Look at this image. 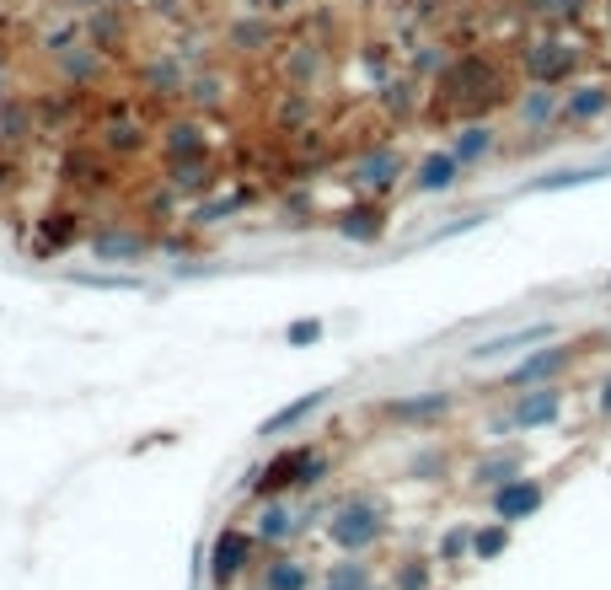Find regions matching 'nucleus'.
<instances>
[{
	"label": "nucleus",
	"mask_w": 611,
	"mask_h": 590,
	"mask_svg": "<svg viewBox=\"0 0 611 590\" xmlns=\"http://www.w3.org/2000/svg\"><path fill=\"white\" fill-rule=\"evenodd\" d=\"M515 97L520 92L510 87V70L493 60V54H483V49H461V54H451V64L440 70L424 119L429 124H445V119L472 124V119H489L493 108H504V102H515Z\"/></svg>",
	"instance_id": "nucleus-1"
},
{
	"label": "nucleus",
	"mask_w": 611,
	"mask_h": 590,
	"mask_svg": "<svg viewBox=\"0 0 611 590\" xmlns=\"http://www.w3.org/2000/svg\"><path fill=\"white\" fill-rule=\"evenodd\" d=\"M328 478H333L328 451H322V446H311V440H301V446H284V451H274V457L258 467V472H247L242 494H252V499L311 494V489H322Z\"/></svg>",
	"instance_id": "nucleus-2"
},
{
	"label": "nucleus",
	"mask_w": 611,
	"mask_h": 590,
	"mask_svg": "<svg viewBox=\"0 0 611 590\" xmlns=\"http://www.w3.org/2000/svg\"><path fill=\"white\" fill-rule=\"evenodd\" d=\"M328 537H333L338 553H354L365 559L370 548L387 537V504L375 494H343L333 499V521H328Z\"/></svg>",
	"instance_id": "nucleus-3"
},
{
	"label": "nucleus",
	"mask_w": 611,
	"mask_h": 590,
	"mask_svg": "<svg viewBox=\"0 0 611 590\" xmlns=\"http://www.w3.org/2000/svg\"><path fill=\"white\" fill-rule=\"evenodd\" d=\"M580 70H584V49L574 38L542 32V38H525L520 43V76H525V87H574Z\"/></svg>",
	"instance_id": "nucleus-4"
},
{
	"label": "nucleus",
	"mask_w": 611,
	"mask_h": 590,
	"mask_svg": "<svg viewBox=\"0 0 611 590\" xmlns=\"http://www.w3.org/2000/svg\"><path fill=\"white\" fill-rule=\"evenodd\" d=\"M60 183L87 204V199H102L123 183V161H113L97 140H76V146L60 151Z\"/></svg>",
	"instance_id": "nucleus-5"
},
{
	"label": "nucleus",
	"mask_w": 611,
	"mask_h": 590,
	"mask_svg": "<svg viewBox=\"0 0 611 590\" xmlns=\"http://www.w3.org/2000/svg\"><path fill=\"white\" fill-rule=\"evenodd\" d=\"M408 172H413V161L398 151V146H365V151L349 161V172H343V183L354 188V193H365V199H392L402 183H408Z\"/></svg>",
	"instance_id": "nucleus-6"
},
{
	"label": "nucleus",
	"mask_w": 611,
	"mask_h": 590,
	"mask_svg": "<svg viewBox=\"0 0 611 590\" xmlns=\"http://www.w3.org/2000/svg\"><path fill=\"white\" fill-rule=\"evenodd\" d=\"M563 381H548V387H520L515 398H510V408L499 413V436H531V430H548V424H558L563 419Z\"/></svg>",
	"instance_id": "nucleus-7"
},
{
	"label": "nucleus",
	"mask_w": 611,
	"mask_h": 590,
	"mask_svg": "<svg viewBox=\"0 0 611 590\" xmlns=\"http://www.w3.org/2000/svg\"><path fill=\"white\" fill-rule=\"evenodd\" d=\"M284 22L279 17H258V11H237L220 22V49L237 54V60H269L284 49Z\"/></svg>",
	"instance_id": "nucleus-8"
},
{
	"label": "nucleus",
	"mask_w": 611,
	"mask_h": 590,
	"mask_svg": "<svg viewBox=\"0 0 611 590\" xmlns=\"http://www.w3.org/2000/svg\"><path fill=\"white\" fill-rule=\"evenodd\" d=\"M188 70L172 49L167 54H146V60L134 64V92H140V102H151V108H183V87H188Z\"/></svg>",
	"instance_id": "nucleus-9"
},
{
	"label": "nucleus",
	"mask_w": 611,
	"mask_h": 590,
	"mask_svg": "<svg viewBox=\"0 0 611 590\" xmlns=\"http://www.w3.org/2000/svg\"><path fill=\"white\" fill-rule=\"evenodd\" d=\"M580 349L584 343H537L531 354H520L515 366L504 371V381H499V392L510 387V392H520V387H548V381H558L563 371H574V360H580Z\"/></svg>",
	"instance_id": "nucleus-10"
},
{
	"label": "nucleus",
	"mask_w": 611,
	"mask_h": 590,
	"mask_svg": "<svg viewBox=\"0 0 611 590\" xmlns=\"http://www.w3.org/2000/svg\"><path fill=\"white\" fill-rule=\"evenodd\" d=\"M317 119H322V97L311 92V87H279V92L269 97V134H279V140L311 134Z\"/></svg>",
	"instance_id": "nucleus-11"
},
{
	"label": "nucleus",
	"mask_w": 611,
	"mask_h": 590,
	"mask_svg": "<svg viewBox=\"0 0 611 590\" xmlns=\"http://www.w3.org/2000/svg\"><path fill=\"white\" fill-rule=\"evenodd\" d=\"M258 531L247 527H220L214 531V548H210V580L214 586H237L247 574V563L258 559Z\"/></svg>",
	"instance_id": "nucleus-12"
},
{
	"label": "nucleus",
	"mask_w": 611,
	"mask_h": 590,
	"mask_svg": "<svg viewBox=\"0 0 611 590\" xmlns=\"http://www.w3.org/2000/svg\"><path fill=\"white\" fill-rule=\"evenodd\" d=\"M274 64H279V76H284V87H311L317 92V81L333 70V49H322L317 38H296V43H284L274 54Z\"/></svg>",
	"instance_id": "nucleus-13"
},
{
	"label": "nucleus",
	"mask_w": 611,
	"mask_h": 590,
	"mask_svg": "<svg viewBox=\"0 0 611 590\" xmlns=\"http://www.w3.org/2000/svg\"><path fill=\"white\" fill-rule=\"evenodd\" d=\"M161 178L167 188H178L183 199H210L220 193V178H226V161L220 156H183V161H161Z\"/></svg>",
	"instance_id": "nucleus-14"
},
{
	"label": "nucleus",
	"mask_w": 611,
	"mask_h": 590,
	"mask_svg": "<svg viewBox=\"0 0 611 590\" xmlns=\"http://www.w3.org/2000/svg\"><path fill=\"white\" fill-rule=\"evenodd\" d=\"M32 226H38V248L28 242V252H70L81 237H92V231H87V204H81V199H76V204L43 210Z\"/></svg>",
	"instance_id": "nucleus-15"
},
{
	"label": "nucleus",
	"mask_w": 611,
	"mask_h": 590,
	"mask_svg": "<svg viewBox=\"0 0 611 590\" xmlns=\"http://www.w3.org/2000/svg\"><path fill=\"white\" fill-rule=\"evenodd\" d=\"M156 151L161 161H183V156H210V119L199 113H172L156 129Z\"/></svg>",
	"instance_id": "nucleus-16"
},
{
	"label": "nucleus",
	"mask_w": 611,
	"mask_h": 590,
	"mask_svg": "<svg viewBox=\"0 0 611 590\" xmlns=\"http://www.w3.org/2000/svg\"><path fill=\"white\" fill-rule=\"evenodd\" d=\"M333 237L343 242H354V248H375L381 237H387V199H354V204H343L333 216Z\"/></svg>",
	"instance_id": "nucleus-17"
},
{
	"label": "nucleus",
	"mask_w": 611,
	"mask_h": 590,
	"mask_svg": "<svg viewBox=\"0 0 611 590\" xmlns=\"http://www.w3.org/2000/svg\"><path fill=\"white\" fill-rule=\"evenodd\" d=\"M375 113H381V124H392V129L424 119V81L398 70L387 87H375Z\"/></svg>",
	"instance_id": "nucleus-18"
},
{
	"label": "nucleus",
	"mask_w": 611,
	"mask_h": 590,
	"mask_svg": "<svg viewBox=\"0 0 611 590\" xmlns=\"http://www.w3.org/2000/svg\"><path fill=\"white\" fill-rule=\"evenodd\" d=\"M611 119V81H574L563 92V113H558V129H590Z\"/></svg>",
	"instance_id": "nucleus-19"
},
{
	"label": "nucleus",
	"mask_w": 611,
	"mask_h": 590,
	"mask_svg": "<svg viewBox=\"0 0 611 590\" xmlns=\"http://www.w3.org/2000/svg\"><path fill=\"white\" fill-rule=\"evenodd\" d=\"M542 504H548V483H542V478H525V472H520V478H510L504 489H493V494H489L493 521H510V527H515V521H531Z\"/></svg>",
	"instance_id": "nucleus-20"
},
{
	"label": "nucleus",
	"mask_w": 611,
	"mask_h": 590,
	"mask_svg": "<svg viewBox=\"0 0 611 590\" xmlns=\"http://www.w3.org/2000/svg\"><path fill=\"white\" fill-rule=\"evenodd\" d=\"M461 167L457 151L451 146H440V151H424L419 161H413V172H408V188L419 193V199H440V193H451V188L461 183Z\"/></svg>",
	"instance_id": "nucleus-21"
},
{
	"label": "nucleus",
	"mask_w": 611,
	"mask_h": 590,
	"mask_svg": "<svg viewBox=\"0 0 611 590\" xmlns=\"http://www.w3.org/2000/svg\"><path fill=\"white\" fill-rule=\"evenodd\" d=\"M92 134H97V146L113 156V161H123V167L156 151V129L140 124V119H108V124H97Z\"/></svg>",
	"instance_id": "nucleus-22"
},
{
	"label": "nucleus",
	"mask_w": 611,
	"mask_h": 590,
	"mask_svg": "<svg viewBox=\"0 0 611 590\" xmlns=\"http://www.w3.org/2000/svg\"><path fill=\"white\" fill-rule=\"evenodd\" d=\"M108 64H113V54H108V49H97L92 38H87L81 49H70V54H60V60H54V76H60V87L92 92V87H102V81H108Z\"/></svg>",
	"instance_id": "nucleus-23"
},
{
	"label": "nucleus",
	"mask_w": 611,
	"mask_h": 590,
	"mask_svg": "<svg viewBox=\"0 0 611 590\" xmlns=\"http://www.w3.org/2000/svg\"><path fill=\"white\" fill-rule=\"evenodd\" d=\"M451 408H457V392H445V387H434V392H419V398H392V403H381V419H392V424H440V419H451Z\"/></svg>",
	"instance_id": "nucleus-24"
},
{
	"label": "nucleus",
	"mask_w": 611,
	"mask_h": 590,
	"mask_svg": "<svg viewBox=\"0 0 611 590\" xmlns=\"http://www.w3.org/2000/svg\"><path fill=\"white\" fill-rule=\"evenodd\" d=\"M32 108H38V129H43V134H64L70 124H81V119H87V108H92V92L60 87V92L32 97Z\"/></svg>",
	"instance_id": "nucleus-25"
},
{
	"label": "nucleus",
	"mask_w": 611,
	"mask_h": 590,
	"mask_svg": "<svg viewBox=\"0 0 611 590\" xmlns=\"http://www.w3.org/2000/svg\"><path fill=\"white\" fill-rule=\"evenodd\" d=\"M87 248L97 252V263H140L156 248V237L129 231V226H97L92 237H87Z\"/></svg>",
	"instance_id": "nucleus-26"
},
{
	"label": "nucleus",
	"mask_w": 611,
	"mask_h": 590,
	"mask_svg": "<svg viewBox=\"0 0 611 590\" xmlns=\"http://www.w3.org/2000/svg\"><path fill=\"white\" fill-rule=\"evenodd\" d=\"M231 81H226V76H220V70H193V76H188V87H183V108L188 113H199V119H220V113H226V108H231Z\"/></svg>",
	"instance_id": "nucleus-27"
},
{
	"label": "nucleus",
	"mask_w": 611,
	"mask_h": 590,
	"mask_svg": "<svg viewBox=\"0 0 611 590\" xmlns=\"http://www.w3.org/2000/svg\"><path fill=\"white\" fill-rule=\"evenodd\" d=\"M558 113H563V92L558 87H525L515 97V124L525 134H552L558 129Z\"/></svg>",
	"instance_id": "nucleus-28"
},
{
	"label": "nucleus",
	"mask_w": 611,
	"mask_h": 590,
	"mask_svg": "<svg viewBox=\"0 0 611 590\" xmlns=\"http://www.w3.org/2000/svg\"><path fill=\"white\" fill-rule=\"evenodd\" d=\"M301 527H306V516L290 504V494L263 499V510H258V521H252V531H258V542H263V548H284V542H290Z\"/></svg>",
	"instance_id": "nucleus-29"
},
{
	"label": "nucleus",
	"mask_w": 611,
	"mask_h": 590,
	"mask_svg": "<svg viewBox=\"0 0 611 590\" xmlns=\"http://www.w3.org/2000/svg\"><path fill=\"white\" fill-rule=\"evenodd\" d=\"M520 472H525V451H520V446H493V451H483V457L472 462V489L493 494V489H504Z\"/></svg>",
	"instance_id": "nucleus-30"
},
{
	"label": "nucleus",
	"mask_w": 611,
	"mask_h": 590,
	"mask_svg": "<svg viewBox=\"0 0 611 590\" xmlns=\"http://www.w3.org/2000/svg\"><path fill=\"white\" fill-rule=\"evenodd\" d=\"M252 204H258V193H252V188H226V193L199 199V204L183 216V226H188V231H204V226H220V220L242 216V210H252Z\"/></svg>",
	"instance_id": "nucleus-31"
},
{
	"label": "nucleus",
	"mask_w": 611,
	"mask_h": 590,
	"mask_svg": "<svg viewBox=\"0 0 611 590\" xmlns=\"http://www.w3.org/2000/svg\"><path fill=\"white\" fill-rule=\"evenodd\" d=\"M87 38H92L97 49H108V54H119L123 43H129V6H119V0H102V6H87Z\"/></svg>",
	"instance_id": "nucleus-32"
},
{
	"label": "nucleus",
	"mask_w": 611,
	"mask_h": 590,
	"mask_svg": "<svg viewBox=\"0 0 611 590\" xmlns=\"http://www.w3.org/2000/svg\"><path fill=\"white\" fill-rule=\"evenodd\" d=\"M32 134H38V108H32V97L0 92V146H6V151H22Z\"/></svg>",
	"instance_id": "nucleus-33"
},
{
	"label": "nucleus",
	"mask_w": 611,
	"mask_h": 590,
	"mask_svg": "<svg viewBox=\"0 0 611 590\" xmlns=\"http://www.w3.org/2000/svg\"><path fill=\"white\" fill-rule=\"evenodd\" d=\"M552 339V322H525V328H510V333H499V339H483L478 349H467V360H504V354H515V349H531V343H548Z\"/></svg>",
	"instance_id": "nucleus-34"
},
{
	"label": "nucleus",
	"mask_w": 611,
	"mask_h": 590,
	"mask_svg": "<svg viewBox=\"0 0 611 590\" xmlns=\"http://www.w3.org/2000/svg\"><path fill=\"white\" fill-rule=\"evenodd\" d=\"M451 151H457L461 167H483V161L499 151V124H489V119H472V124H461L457 134H451Z\"/></svg>",
	"instance_id": "nucleus-35"
},
{
	"label": "nucleus",
	"mask_w": 611,
	"mask_h": 590,
	"mask_svg": "<svg viewBox=\"0 0 611 590\" xmlns=\"http://www.w3.org/2000/svg\"><path fill=\"white\" fill-rule=\"evenodd\" d=\"M328 403V392H306V398H296V403H284V408H274L263 424H258V440H284V436H296L306 419L317 413V408Z\"/></svg>",
	"instance_id": "nucleus-36"
},
{
	"label": "nucleus",
	"mask_w": 611,
	"mask_h": 590,
	"mask_svg": "<svg viewBox=\"0 0 611 590\" xmlns=\"http://www.w3.org/2000/svg\"><path fill=\"white\" fill-rule=\"evenodd\" d=\"M451 54H457V49H445L440 38H419V43H408V49H402V70H408V76H419L424 87H434V81H440V70L451 64Z\"/></svg>",
	"instance_id": "nucleus-37"
},
{
	"label": "nucleus",
	"mask_w": 611,
	"mask_h": 590,
	"mask_svg": "<svg viewBox=\"0 0 611 590\" xmlns=\"http://www.w3.org/2000/svg\"><path fill=\"white\" fill-rule=\"evenodd\" d=\"M520 17L531 22H548V28H563V22H580L595 11V0H515Z\"/></svg>",
	"instance_id": "nucleus-38"
},
{
	"label": "nucleus",
	"mask_w": 611,
	"mask_h": 590,
	"mask_svg": "<svg viewBox=\"0 0 611 590\" xmlns=\"http://www.w3.org/2000/svg\"><path fill=\"white\" fill-rule=\"evenodd\" d=\"M81 43H87V17H60V22H49L38 32V54L43 60H60V54L81 49Z\"/></svg>",
	"instance_id": "nucleus-39"
},
{
	"label": "nucleus",
	"mask_w": 611,
	"mask_h": 590,
	"mask_svg": "<svg viewBox=\"0 0 611 590\" xmlns=\"http://www.w3.org/2000/svg\"><path fill=\"white\" fill-rule=\"evenodd\" d=\"M311 586H317V574H311L306 559L274 553V559L263 563V590H311Z\"/></svg>",
	"instance_id": "nucleus-40"
},
{
	"label": "nucleus",
	"mask_w": 611,
	"mask_h": 590,
	"mask_svg": "<svg viewBox=\"0 0 611 590\" xmlns=\"http://www.w3.org/2000/svg\"><path fill=\"white\" fill-rule=\"evenodd\" d=\"M134 11H140L146 22H156V28H167V32H183V28L199 22V6H193V0H140Z\"/></svg>",
	"instance_id": "nucleus-41"
},
{
	"label": "nucleus",
	"mask_w": 611,
	"mask_h": 590,
	"mask_svg": "<svg viewBox=\"0 0 611 590\" xmlns=\"http://www.w3.org/2000/svg\"><path fill=\"white\" fill-rule=\"evenodd\" d=\"M354 60H360V70H365L375 87H387V81L398 76V49H392L387 38H365V43L354 49Z\"/></svg>",
	"instance_id": "nucleus-42"
},
{
	"label": "nucleus",
	"mask_w": 611,
	"mask_h": 590,
	"mask_svg": "<svg viewBox=\"0 0 611 590\" xmlns=\"http://www.w3.org/2000/svg\"><path fill=\"white\" fill-rule=\"evenodd\" d=\"M370 563L354 559V553H343L338 563H328V574H322V590H370Z\"/></svg>",
	"instance_id": "nucleus-43"
},
{
	"label": "nucleus",
	"mask_w": 611,
	"mask_h": 590,
	"mask_svg": "<svg viewBox=\"0 0 611 590\" xmlns=\"http://www.w3.org/2000/svg\"><path fill=\"white\" fill-rule=\"evenodd\" d=\"M445 472H451V451H440V446H424V451L408 457V478L413 483H440Z\"/></svg>",
	"instance_id": "nucleus-44"
},
{
	"label": "nucleus",
	"mask_w": 611,
	"mask_h": 590,
	"mask_svg": "<svg viewBox=\"0 0 611 590\" xmlns=\"http://www.w3.org/2000/svg\"><path fill=\"white\" fill-rule=\"evenodd\" d=\"M392 590H434V563L419 559V553L398 559V569H392Z\"/></svg>",
	"instance_id": "nucleus-45"
},
{
	"label": "nucleus",
	"mask_w": 611,
	"mask_h": 590,
	"mask_svg": "<svg viewBox=\"0 0 611 590\" xmlns=\"http://www.w3.org/2000/svg\"><path fill=\"white\" fill-rule=\"evenodd\" d=\"M510 548V521H489V527H472V559L489 563Z\"/></svg>",
	"instance_id": "nucleus-46"
},
{
	"label": "nucleus",
	"mask_w": 611,
	"mask_h": 590,
	"mask_svg": "<svg viewBox=\"0 0 611 590\" xmlns=\"http://www.w3.org/2000/svg\"><path fill=\"white\" fill-rule=\"evenodd\" d=\"M595 178H611V161H601V167H563V172H548V178H537V188H580V183H595Z\"/></svg>",
	"instance_id": "nucleus-47"
},
{
	"label": "nucleus",
	"mask_w": 611,
	"mask_h": 590,
	"mask_svg": "<svg viewBox=\"0 0 611 590\" xmlns=\"http://www.w3.org/2000/svg\"><path fill=\"white\" fill-rule=\"evenodd\" d=\"M178 199H183V193H178V188H151V193H146V204H140V220H151V226H167V220H172V210H178Z\"/></svg>",
	"instance_id": "nucleus-48"
},
{
	"label": "nucleus",
	"mask_w": 611,
	"mask_h": 590,
	"mask_svg": "<svg viewBox=\"0 0 611 590\" xmlns=\"http://www.w3.org/2000/svg\"><path fill=\"white\" fill-rule=\"evenodd\" d=\"M279 216H284V226H311V216H317V204H311V193L306 188H284V199H279Z\"/></svg>",
	"instance_id": "nucleus-49"
},
{
	"label": "nucleus",
	"mask_w": 611,
	"mask_h": 590,
	"mask_svg": "<svg viewBox=\"0 0 611 590\" xmlns=\"http://www.w3.org/2000/svg\"><path fill=\"white\" fill-rule=\"evenodd\" d=\"M242 11H258V17H279V22H290V17H301L311 0H237Z\"/></svg>",
	"instance_id": "nucleus-50"
},
{
	"label": "nucleus",
	"mask_w": 611,
	"mask_h": 590,
	"mask_svg": "<svg viewBox=\"0 0 611 590\" xmlns=\"http://www.w3.org/2000/svg\"><path fill=\"white\" fill-rule=\"evenodd\" d=\"M472 559V527H451L440 537V563H461Z\"/></svg>",
	"instance_id": "nucleus-51"
},
{
	"label": "nucleus",
	"mask_w": 611,
	"mask_h": 590,
	"mask_svg": "<svg viewBox=\"0 0 611 590\" xmlns=\"http://www.w3.org/2000/svg\"><path fill=\"white\" fill-rule=\"evenodd\" d=\"M322 333H328V328H322V317H301V322H290V328H284V343H290V349H306V343H317Z\"/></svg>",
	"instance_id": "nucleus-52"
},
{
	"label": "nucleus",
	"mask_w": 611,
	"mask_h": 590,
	"mask_svg": "<svg viewBox=\"0 0 611 590\" xmlns=\"http://www.w3.org/2000/svg\"><path fill=\"white\" fill-rule=\"evenodd\" d=\"M17 188H22V156L0 146V193H17Z\"/></svg>",
	"instance_id": "nucleus-53"
},
{
	"label": "nucleus",
	"mask_w": 611,
	"mask_h": 590,
	"mask_svg": "<svg viewBox=\"0 0 611 590\" xmlns=\"http://www.w3.org/2000/svg\"><path fill=\"white\" fill-rule=\"evenodd\" d=\"M595 413H601V419L611 424V371L595 381Z\"/></svg>",
	"instance_id": "nucleus-54"
},
{
	"label": "nucleus",
	"mask_w": 611,
	"mask_h": 590,
	"mask_svg": "<svg viewBox=\"0 0 611 590\" xmlns=\"http://www.w3.org/2000/svg\"><path fill=\"white\" fill-rule=\"evenodd\" d=\"M370 590H392V586H370Z\"/></svg>",
	"instance_id": "nucleus-55"
},
{
	"label": "nucleus",
	"mask_w": 611,
	"mask_h": 590,
	"mask_svg": "<svg viewBox=\"0 0 611 590\" xmlns=\"http://www.w3.org/2000/svg\"><path fill=\"white\" fill-rule=\"evenodd\" d=\"M607 22H611V6H607Z\"/></svg>",
	"instance_id": "nucleus-56"
}]
</instances>
